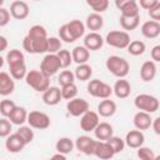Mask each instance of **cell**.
Returning a JSON list of instances; mask_svg holds the SVG:
<instances>
[{"mask_svg": "<svg viewBox=\"0 0 160 160\" xmlns=\"http://www.w3.org/2000/svg\"><path fill=\"white\" fill-rule=\"evenodd\" d=\"M15 106L16 105H15V102L12 100H8V99L1 100V102H0V114H1V116L9 118V115L15 109Z\"/></svg>", "mask_w": 160, "mask_h": 160, "instance_id": "39", "label": "cell"}, {"mask_svg": "<svg viewBox=\"0 0 160 160\" xmlns=\"http://www.w3.org/2000/svg\"><path fill=\"white\" fill-rule=\"evenodd\" d=\"M99 122H100V120H99V112L88 110L84 115H81L80 128H81L82 131L90 132V131H94L95 130V128L99 125Z\"/></svg>", "mask_w": 160, "mask_h": 160, "instance_id": "9", "label": "cell"}, {"mask_svg": "<svg viewBox=\"0 0 160 160\" xmlns=\"http://www.w3.org/2000/svg\"><path fill=\"white\" fill-rule=\"evenodd\" d=\"M126 49H128V52H129L130 55H132V56H139V55H142V54L145 52L146 46H145V44H144L142 41H140V40H132V41H130V44H129V46H128Z\"/></svg>", "mask_w": 160, "mask_h": 160, "instance_id": "33", "label": "cell"}, {"mask_svg": "<svg viewBox=\"0 0 160 160\" xmlns=\"http://www.w3.org/2000/svg\"><path fill=\"white\" fill-rule=\"evenodd\" d=\"M75 78L80 81H88L92 75V68L89 64H79L74 71Z\"/></svg>", "mask_w": 160, "mask_h": 160, "instance_id": "29", "label": "cell"}, {"mask_svg": "<svg viewBox=\"0 0 160 160\" xmlns=\"http://www.w3.org/2000/svg\"><path fill=\"white\" fill-rule=\"evenodd\" d=\"M61 95H62V99H65V100H71V99L76 98L78 86L74 82H70V84L61 86Z\"/></svg>", "mask_w": 160, "mask_h": 160, "instance_id": "34", "label": "cell"}, {"mask_svg": "<svg viewBox=\"0 0 160 160\" xmlns=\"http://www.w3.org/2000/svg\"><path fill=\"white\" fill-rule=\"evenodd\" d=\"M59 38H60L62 41L68 42V44L75 41V39L72 38V35H71V32H70V30H69V28H68V24H64V25H61V26L59 28Z\"/></svg>", "mask_w": 160, "mask_h": 160, "instance_id": "45", "label": "cell"}, {"mask_svg": "<svg viewBox=\"0 0 160 160\" xmlns=\"http://www.w3.org/2000/svg\"><path fill=\"white\" fill-rule=\"evenodd\" d=\"M138 158H140L141 160H155V154L152 149L146 146H140L138 148Z\"/></svg>", "mask_w": 160, "mask_h": 160, "instance_id": "46", "label": "cell"}, {"mask_svg": "<svg viewBox=\"0 0 160 160\" xmlns=\"http://www.w3.org/2000/svg\"><path fill=\"white\" fill-rule=\"evenodd\" d=\"M120 25L125 31L135 30L140 24V15L138 16H122L120 15Z\"/></svg>", "mask_w": 160, "mask_h": 160, "instance_id": "28", "label": "cell"}, {"mask_svg": "<svg viewBox=\"0 0 160 160\" xmlns=\"http://www.w3.org/2000/svg\"><path fill=\"white\" fill-rule=\"evenodd\" d=\"M68 28H69V30H70L72 38H74L75 40H78V39H80L81 36H84L86 25H85L82 21L75 19V20H71L70 22H68Z\"/></svg>", "mask_w": 160, "mask_h": 160, "instance_id": "27", "label": "cell"}, {"mask_svg": "<svg viewBox=\"0 0 160 160\" xmlns=\"http://www.w3.org/2000/svg\"><path fill=\"white\" fill-rule=\"evenodd\" d=\"M104 39L100 34L96 31H91L84 38V46H86L89 50H99L104 45Z\"/></svg>", "mask_w": 160, "mask_h": 160, "instance_id": "20", "label": "cell"}, {"mask_svg": "<svg viewBox=\"0 0 160 160\" xmlns=\"http://www.w3.org/2000/svg\"><path fill=\"white\" fill-rule=\"evenodd\" d=\"M155 160H160V155H155Z\"/></svg>", "mask_w": 160, "mask_h": 160, "instance_id": "55", "label": "cell"}, {"mask_svg": "<svg viewBox=\"0 0 160 160\" xmlns=\"http://www.w3.org/2000/svg\"><path fill=\"white\" fill-rule=\"evenodd\" d=\"M95 145H96V140H94L88 135L78 136L75 140V148L85 155H94Z\"/></svg>", "mask_w": 160, "mask_h": 160, "instance_id": "11", "label": "cell"}, {"mask_svg": "<svg viewBox=\"0 0 160 160\" xmlns=\"http://www.w3.org/2000/svg\"><path fill=\"white\" fill-rule=\"evenodd\" d=\"M75 80V74L70 70H64L60 72L59 78H58V81H59V85L60 86H64L66 84H70V82H74Z\"/></svg>", "mask_w": 160, "mask_h": 160, "instance_id": "42", "label": "cell"}, {"mask_svg": "<svg viewBox=\"0 0 160 160\" xmlns=\"http://www.w3.org/2000/svg\"><path fill=\"white\" fill-rule=\"evenodd\" d=\"M134 105L136 106V109L151 114V112H155L159 109L160 101L154 95H150V94H140V95H138L135 98Z\"/></svg>", "mask_w": 160, "mask_h": 160, "instance_id": "4", "label": "cell"}, {"mask_svg": "<svg viewBox=\"0 0 160 160\" xmlns=\"http://www.w3.org/2000/svg\"><path fill=\"white\" fill-rule=\"evenodd\" d=\"M10 12H11V16L16 20H24L29 16V12H30V9H29V5L22 1V0H15L11 2L10 5Z\"/></svg>", "mask_w": 160, "mask_h": 160, "instance_id": "12", "label": "cell"}, {"mask_svg": "<svg viewBox=\"0 0 160 160\" xmlns=\"http://www.w3.org/2000/svg\"><path fill=\"white\" fill-rule=\"evenodd\" d=\"M51 159H60V160H66V155H65V154H62V152H59V151H58V154L52 155V156H51Z\"/></svg>", "mask_w": 160, "mask_h": 160, "instance_id": "54", "label": "cell"}, {"mask_svg": "<svg viewBox=\"0 0 160 160\" xmlns=\"http://www.w3.org/2000/svg\"><path fill=\"white\" fill-rule=\"evenodd\" d=\"M11 129H12V122L9 120V118H1L0 120V136L1 138H8L11 132Z\"/></svg>", "mask_w": 160, "mask_h": 160, "instance_id": "43", "label": "cell"}, {"mask_svg": "<svg viewBox=\"0 0 160 160\" xmlns=\"http://www.w3.org/2000/svg\"><path fill=\"white\" fill-rule=\"evenodd\" d=\"M86 4L94 10V12H104L109 8V0H85Z\"/></svg>", "mask_w": 160, "mask_h": 160, "instance_id": "35", "label": "cell"}, {"mask_svg": "<svg viewBox=\"0 0 160 160\" xmlns=\"http://www.w3.org/2000/svg\"><path fill=\"white\" fill-rule=\"evenodd\" d=\"M26 145H28L26 141L21 138V135L18 131L14 132V134H10L6 138V140H5V148H6V150L9 152H12V154L20 152Z\"/></svg>", "mask_w": 160, "mask_h": 160, "instance_id": "10", "label": "cell"}, {"mask_svg": "<svg viewBox=\"0 0 160 160\" xmlns=\"http://www.w3.org/2000/svg\"><path fill=\"white\" fill-rule=\"evenodd\" d=\"M10 16H11L10 10H8L6 8L1 6V8H0V26H1V28L9 24V21H10Z\"/></svg>", "mask_w": 160, "mask_h": 160, "instance_id": "47", "label": "cell"}, {"mask_svg": "<svg viewBox=\"0 0 160 160\" xmlns=\"http://www.w3.org/2000/svg\"><path fill=\"white\" fill-rule=\"evenodd\" d=\"M9 70H10V75H11L15 80L25 79V78H26V74H28V69H26L25 62H20V64L11 65V66H9Z\"/></svg>", "mask_w": 160, "mask_h": 160, "instance_id": "32", "label": "cell"}, {"mask_svg": "<svg viewBox=\"0 0 160 160\" xmlns=\"http://www.w3.org/2000/svg\"><path fill=\"white\" fill-rule=\"evenodd\" d=\"M71 55H72V61H75L78 65L79 64H85L88 62L89 58H90V51L86 46H75L71 51Z\"/></svg>", "mask_w": 160, "mask_h": 160, "instance_id": "25", "label": "cell"}, {"mask_svg": "<svg viewBox=\"0 0 160 160\" xmlns=\"http://www.w3.org/2000/svg\"><path fill=\"white\" fill-rule=\"evenodd\" d=\"M5 59H6V62H8L9 66L15 65V64H20V62H25L24 54L20 50H18V49L9 50L8 54H6V56H5Z\"/></svg>", "mask_w": 160, "mask_h": 160, "instance_id": "31", "label": "cell"}, {"mask_svg": "<svg viewBox=\"0 0 160 160\" xmlns=\"http://www.w3.org/2000/svg\"><path fill=\"white\" fill-rule=\"evenodd\" d=\"M15 79L5 72V71H1L0 72V95L1 96H8L10 94L14 92L15 90Z\"/></svg>", "mask_w": 160, "mask_h": 160, "instance_id": "14", "label": "cell"}, {"mask_svg": "<svg viewBox=\"0 0 160 160\" xmlns=\"http://www.w3.org/2000/svg\"><path fill=\"white\" fill-rule=\"evenodd\" d=\"M62 99L61 95V89L58 86H49L44 92H42V101L44 104L49 106L58 105Z\"/></svg>", "mask_w": 160, "mask_h": 160, "instance_id": "13", "label": "cell"}, {"mask_svg": "<svg viewBox=\"0 0 160 160\" xmlns=\"http://www.w3.org/2000/svg\"><path fill=\"white\" fill-rule=\"evenodd\" d=\"M61 68L62 66H61V62H60L58 54H49L48 52L40 62V70L48 76L55 75Z\"/></svg>", "mask_w": 160, "mask_h": 160, "instance_id": "6", "label": "cell"}, {"mask_svg": "<svg viewBox=\"0 0 160 160\" xmlns=\"http://www.w3.org/2000/svg\"><path fill=\"white\" fill-rule=\"evenodd\" d=\"M85 25H86V28H88L89 30H91V31H98V30H100V29L102 28V25H104V19H102L101 14H99V12H91V14L88 15Z\"/></svg>", "mask_w": 160, "mask_h": 160, "instance_id": "26", "label": "cell"}, {"mask_svg": "<svg viewBox=\"0 0 160 160\" xmlns=\"http://www.w3.org/2000/svg\"><path fill=\"white\" fill-rule=\"evenodd\" d=\"M112 90H114V94H115L116 98L126 99L131 92V85L124 78H119V80L115 81V84L112 86Z\"/></svg>", "mask_w": 160, "mask_h": 160, "instance_id": "19", "label": "cell"}, {"mask_svg": "<svg viewBox=\"0 0 160 160\" xmlns=\"http://www.w3.org/2000/svg\"><path fill=\"white\" fill-rule=\"evenodd\" d=\"M144 141H145V136L142 134L141 130L136 129V130H130L129 132H126V136H125V144L131 148V149H138L140 146L144 145Z\"/></svg>", "mask_w": 160, "mask_h": 160, "instance_id": "15", "label": "cell"}, {"mask_svg": "<svg viewBox=\"0 0 160 160\" xmlns=\"http://www.w3.org/2000/svg\"><path fill=\"white\" fill-rule=\"evenodd\" d=\"M8 48V40L4 35L0 36V51H5Z\"/></svg>", "mask_w": 160, "mask_h": 160, "instance_id": "53", "label": "cell"}, {"mask_svg": "<svg viewBox=\"0 0 160 160\" xmlns=\"http://www.w3.org/2000/svg\"><path fill=\"white\" fill-rule=\"evenodd\" d=\"M134 125H135V128L136 129H139V130H148V129H150V126L152 125V119H151V116H150V114L149 112H146V111H138L135 115H134Z\"/></svg>", "mask_w": 160, "mask_h": 160, "instance_id": "21", "label": "cell"}, {"mask_svg": "<svg viewBox=\"0 0 160 160\" xmlns=\"http://www.w3.org/2000/svg\"><path fill=\"white\" fill-rule=\"evenodd\" d=\"M156 76V64L154 60H146L140 68V78L142 81L149 82Z\"/></svg>", "mask_w": 160, "mask_h": 160, "instance_id": "18", "label": "cell"}, {"mask_svg": "<svg viewBox=\"0 0 160 160\" xmlns=\"http://www.w3.org/2000/svg\"><path fill=\"white\" fill-rule=\"evenodd\" d=\"M98 112L102 118H110L116 112V104L115 101L108 99H102L98 105Z\"/></svg>", "mask_w": 160, "mask_h": 160, "instance_id": "22", "label": "cell"}, {"mask_svg": "<svg viewBox=\"0 0 160 160\" xmlns=\"http://www.w3.org/2000/svg\"><path fill=\"white\" fill-rule=\"evenodd\" d=\"M106 141L110 144V146L112 148V150L115 151V154L121 152V151L124 150L125 145H126V144H125V140H122L120 136H115V135H112L111 138H109Z\"/></svg>", "mask_w": 160, "mask_h": 160, "instance_id": "38", "label": "cell"}, {"mask_svg": "<svg viewBox=\"0 0 160 160\" xmlns=\"http://www.w3.org/2000/svg\"><path fill=\"white\" fill-rule=\"evenodd\" d=\"M74 146H75V142L70 139V138H60L56 144H55V149L56 151L59 152H62L65 155L70 154L72 150H74Z\"/></svg>", "mask_w": 160, "mask_h": 160, "instance_id": "30", "label": "cell"}, {"mask_svg": "<svg viewBox=\"0 0 160 160\" xmlns=\"http://www.w3.org/2000/svg\"><path fill=\"white\" fill-rule=\"evenodd\" d=\"M59 59H60V62H61V66L62 68H68L71 62H72V55L69 50L66 49H61L59 52H56Z\"/></svg>", "mask_w": 160, "mask_h": 160, "instance_id": "44", "label": "cell"}, {"mask_svg": "<svg viewBox=\"0 0 160 160\" xmlns=\"http://www.w3.org/2000/svg\"><path fill=\"white\" fill-rule=\"evenodd\" d=\"M94 155L96 158H99V159L108 160V159H111L115 155V151L112 150V148L110 146V144L106 140L105 141L104 140H100V141H96Z\"/></svg>", "mask_w": 160, "mask_h": 160, "instance_id": "16", "label": "cell"}, {"mask_svg": "<svg viewBox=\"0 0 160 160\" xmlns=\"http://www.w3.org/2000/svg\"><path fill=\"white\" fill-rule=\"evenodd\" d=\"M95 138L98 140H108L109 138H111L114 135V129L112 125L109 122H99V125L95 128L94 130Z\"/></svg>", "mask_w": 160, "mask_h": 160, "instance_id": "24", "label": "cell"}, {"mask_svg": "<svg viewBox=\"0 0 160 160\" xmlns=\"http://www.w3.org/2000/svg\"><path fill=\"white\" fill-rule=\"evenodd\" d=\"M151 59L155 62H160V45H155L151 49Z\"/></svg>", "mask_w": 160, "mask_h": 160, "instance_id": "50", "label": "cell"}, {"mask_svg": "<svg viewBox=\"0 0 160 160\" xmlns=\"http://www.w3.org/2000/svg\"><path fill=\"white\" fill-rule=\"evenodd\" d=\"M120 11H121L122 16H138V15H140L139 14L140 9H139V5H138L136 1H132L128 5H125L124 8L120 9Z\"/></svg>", "mask_w": 160, "mask_h": 160, "instance_id": "36", "label": "cell"}, {"mask_svg": "<svg viewBox=\"0 0 160 160\" xmlns=\"http://www.w3.org/2000/svg\"><path fill=\"white\" fill-rule=\"evenodd\" d=\"M26 84L38 92H44L50 86V76L45 75L41 70H30L25 78Z\"/></svg>", "mask_w": 160, "mask_h": 160, "instance_id": "1", "label": "cell"}, {"mask_svg": "<svg viewBox=\"0 0 160 160\" xmlns=\"http://www.w3.org/2000/svg\"><path fill=\"white\" fill-rule=\"evenodd\" d=\"M18 132L21 135V138L26 141V144H30L32 140H34V130L29 125V126H25V125H20L19 129H18Z\"/></svg>", "mask_w": 160, "mask_h": 160, "instance_id": "40", "label": "cell"}, {"mask_svg": "<svg viewBox=\"0 0 160 160\" xmlns=\"http://www.w3.org/2000/svg\"><path fill=\"white\" fill-rule=\"evenodd\" d=\"M106 69L116 78H125L130 71V65L128 60H125L121 56L111 55L106 59Z\"/></svg>", "mask_w": 160, "mask_h": 160, "instance_id": "2", "label": "cell"}, {"mask_svg": "<svg viewBox=\"0 0 160 160\" xmlns=\"http://www.w3.org/2000/svg\"><path fill=\"white\" fill-rule=\"evenodd\" d=\"M105 42L116 49H126L130 44V35L128 34V31L112 30L106 34Z\"/></svg>", "mask_w": 160, "mask_h": 160, "instance_id": "5", "label": "cell"}, {"mask_svg": "<svg viewBox=\"0 0 160 160\" xmlns=\"http://www.w3.org/2000/svg\"><path fill=\"white\" fill-rule=\"evenodd\" d=\"M66 110L71 116H81L89 110V102L81 98H74L68 101Z\"/></svg>", "mask_w": 160, "mask_h": 160, "instance_id": "8", "label": "cell"}, {"mask_svg": "<svg viewBox=\"0 0 160 160\" xmlns=\"http://www.w3.org/2000/svg\"><path fill=\"white\" fill-rule=\"evenodd\" d=\"M86 89H88V92L91 96L99 98V99H108L114 92L112 88L109 84H106V82H104V81H101L99 79L90 80L88 86H86Z\"/></svg>", "mask_w": 160, "mask_h": 160, "instance_id": "3", "label": "cell"}, {"mask_svg": "<svg viewBox=\"0 0 160 160\" xmlns=\"http://www.w3.org/2000/svg\"><path fill=\"white\" fill-rule=\"evenodd\" d=\"M141 34L146 39H155L160 35V21L148 20L141 25Z\"/></svg>", "mask_w": 160, "mask_h": 160, "instance_id": "17", "label": "cell"}, {"mask_svg": "<svg viewBox=\"0 0 160 160\" xmlns=\"http://www.w3.org/2000/svg\"><path fill=\"white\" fill-rule=\"evenodd\" d=\"M28 36L32 38V39H40V38H48V32L46 29L42 25H32L29 31H28Z\"/></svg>", "mask_w": 160, "mask_h": 160, "instance_id": "37", "label": "cell"}, {"mask_svg": "<svg viewBox=\"0 0 160 160\" xmlns=\"http://www.w3.org/2000/svg\"><path fill=\"white\" fill-rule=\"evenodd\" d=\"M148 12H149L150 19L156 20V21H160V1H159L154 8H151Z\"/></svg>", "mask_w": 160, "mask_h": 160, "instance_id": "48", "label": "cell"}, {"mask_svg": "<svg viewBox=\"0 0 160 160\" xmlns=\"http://www.w3.org/2000/svg\"><path fill=\"white\" fill-rule=\"evenodd\" d=\"M34 1H40V0H34Z\"/></svg>", "mask_w": 160, "mask_h": 160, "instance_id": "56", "label": "cell"}, {"mask_svg": "<svg viewBox=\"0 0 160 160\" xmlns=\"http://www.w3.org/2000/svg\"><path fill=\"white\" fill-rule=\"evenodd\" d=\"M50 116L42 111H30L28 115V124L32 128V129H38V130H44L48 129L50 126Z\"/></svg>", "mask_w": 160, "mask_h": 160, "instance_id": "7", "label": "cell"}, {"mask_svg": "<svg viewBox=\"0 0 160 160\" xmlns=\"http://www.w3.org/2000/svg\"><path fill=\"white\" fill-rule=\"evenodd\" d=\"M61 50V39L60 38H48V52L49 54H56Z\"/></svg>", "mask_w": 160, "mask_h": 160, "instance_id": "41", "label": "cell"}, {"mask_svg": "<svg viewBox=\"0 0 160 160\" xmlns=\"http://www.w3.org/2000/svg\"><path fill=\"white\" fill-rule=\"evenodd\" d=\"M151 126H152L154 132L160 136V116H158L156 119L152 120V125H151Z\"/></svg>", "mask_w": 160, "mask_h": 160, "instance_id": "51", "label": "cell"}, {"mask_svg": "<svg viewBox=\"0 0 160 160\" xmlns=\"http://www.w3.org/2000/svg\"><path fill=\"white\" fill-rule=\"evenodd\" d=\"M158 2H159V0H139V5H140V8L148 10V11H149L151 8H154Z\"/></svg>", "mask_w": 160, "mask_h": 160, "instance_id": "49", "label": "cell"}, {"mask_svg": "<svg viewBox=\"0 0 160 160\" xmlns=\"http://www.w3.org/2000/svg\"><path fill=\"white\" fill-rule=\"evenodd\" d=\"M132 1H136V0H115V6L120 10L121 8H124L125 5H128V4L132 2Z\"/></svg>", "mask_w": 160, "mask_h": 160, "instance_id": "52", "label": "cell"}, {"mask_svg": "<svg viewBox=\"0 0 160 160\" xmlns=\"http://www.w3.org/2000/svg\"><path fill=\"white\" fill-rule=\"evenodd\" d=\"M28 115H29V112L26 111L25 108H22V106H15V109L9 115V120L14 125H19L20 126V125H24L25 122H28Z\"/></svg>", "mask_w": 160, "mask_h": 160, "instance_id": "23", "label": "cell"}]
</instances>
